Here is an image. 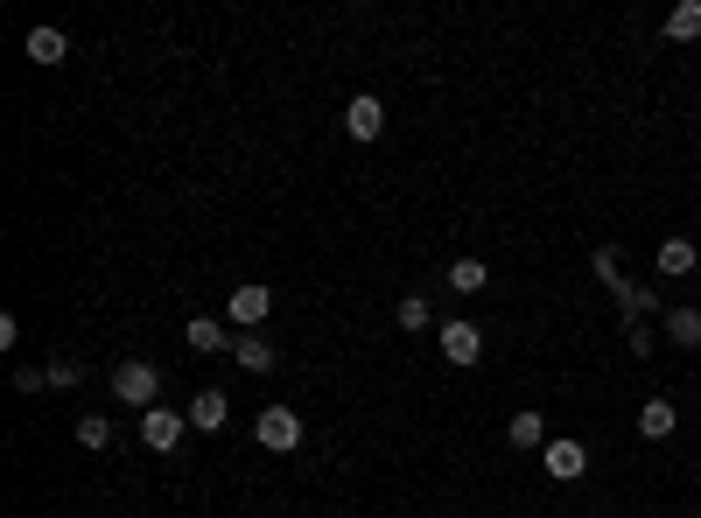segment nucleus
Instances as JSON below:
<instances>
[{
  "mask_svg": "<svg viewBox=\"0 0 701 518\" xmlns=\"http://www.w3.org/2000/svg\"><path fill=\"white\" fill-rule=\"evenodd\" d=\"M673 428H680L673 399H646V407H638V434H646V441H667Z\"/></svg>",
  "mask_w": 701,
  "mask_h": 518,
  "instance_id": "1a4fd4ad",
  "label": "nucleus"
},
{
  "mask_svg": "<svg viewBox=\"0 0 701 518\" xmlns=\"http://www.w3.org/2000/svg\"><path fill=\"white\" fill-rule=\"evenodd\" d=\"M232 357L245 364V372H274V343L267 337H232Z\"/></svg>",
  "mask_w": 701,
  "mask_h": 518,
  "instance_id": "f8f14e48",
  "label": "nucleus"
},
{
  "mask_svg": "<svg viewBox=\"0 0 701 518\" xmlns=\"http://www.w3.org/2000/svg\"><path fill=\"white\" fill-rule=\"evenodd\" d=\"M224 420H232V399H224L218 386H211V393H197V399H189V428H204V434H218V428H224Z\"/></svg>",
  "mask_w": 701,
  "mask_h": 518,
  "instance_id": "6e6552de",
  "label": "nucleus"
},
{
  "mask_svg": "<svg viewBox=\"0 0 701 518\" xmlns=\"http://www.w3.org/2000/svg\"><path fill=\"white\" fill-rule=\"evenodd\" d=\"M78 441H85V449H112V428H106L99 414H85V420H78Z\"/></svg>",
  "mask_w": 701,
  "mask_h": 518,
  "instance_id": "6ab92c4d",
  "label": "nucleus"
},
{
  "mask_svg": "<svg viewBox=\"0 0 701 518\" xmlns=\"http://www.w3.org/2000/svg\"><path fill=\"white\" fill-rule=\"evenodd\" d=\"M344 133L351 141H379V133H386V106H379L372 91H358V99L344 106Z\"/></svg>",
  "mask_w": 701,
  "mask_h": 518,
  "instance_id": "39448f33",
  "label": "nucleus"
},
{
  "mask_svg": "<svg viewBox=\"0 0 701 518\" xmlns=\"http://www.w3.org/2000/svg\"><path fill=\"white\" fill-rule=\"evenodd\" d=\"M112 393H120L127 407H141V414H147V407H162V399H155V393H162V372H155L147 357H127L120 372H112Z\"/></svg>",
  "mask_w": 701,
  "mask_h": 518,
  "instance_id": "f03ea898",
  "label": "nucleus"
},
{
  "mask_svg": "<svg viewBox=\"0 0 701 518\" xmlns=\"http://www.w3.org/2000/svg\"><path fill=\"white\" fill-rule=\"evenodd\" d=\"M435 337H442V357H449V364H478V357H484V330H478V322H470V316L442 322V330H435Z\"/></svg>",
  "mask_w": 701,
  "mask_h": 518,
  "instance_id": "7ed1b4c3",
  "label": "nucleus"
},
{
  "mask_svg": "<svg viewBox=\"0 0 701 518\" xmlns=\"http://www.w3.org/2000/svg\"><path fill=\"white\" fill-rule=\"evenodd\" d=\"M64 29H29V56H35V64H43V70H56V64H64Z\"/></svg>",
  "mask_w": 701,
  "mask_h": 518,
  "instance_id": "9d476101",
  "label": "nucleus"
},
{
  "mask_svg": "<svg viewBox=\"0 0 701 518\" xmlns=\"http://www.w3.org/2000/svg\"><path fill=\"white\" fill-rule=\"evenodd\" d=\"M449 287H457V295H484V287H491L484 260H457V266H449Z\"/></svg>",
  "mask_w": 701,
  "mask_h": 518,
  "instance_id": "ddd939ff",
  "label": "nucleus"
},
{
  "mask_svg": "<svg viewBox=\"0 0 701 518\" xmlns=\"http://www.w3.org/2000/svg\"><path fill=\"white\" fill-rule=\"evenodd\" d=\"M667 337L680 343V351H694V343H701V309H673L667 316Z\"/></svg>",
  "mask_w": 701,
  "mask_h": 518,
  "instance_id": "2eb2a0df",
  "label": "nucleus"
},
{
  "mask_svg": "<svg viewBox=\"0 0 701 518\" xmlns=\"http://www.w3.org/2000/svg\"><path fill=\"white\" fill-rule=\"evenodd\" d=\"M582 470H590V449H582V441H547V476H555V484H576Z\"/></svg>",
  "mask_w": 701,
  "mask_h": 518,
  "instance_id": "0eeeda50",
  "label": "nucleus"
},
{
  "mask_svg": "<svg viewBox=\"0 0 701 518\" xmlns=\"http://www.w3.org/2000/svg\"><path fill=\"white\" fill-rule=\"evenodd\" d=\"M393 322H401V330H428V301H421V295H407L401 309H393Z\"/></svg>",
  "mask_w": 701,
  "mask_h": 518,
  "instance_id": "a211bd4d",
  "label": "nucleus"
},
{
  "mask_svg": "<svg viewBox=\"0 0 701 518\" xmlns=\"http://www.w3.org/2000/svg\"><path fill=\"white\" fill-rule=\"evenodd\" d=\"M659 274H694V245L667 239V245H659Z\"/></svg>",
  "mask_w": 701,
  "mask_h": 518,
  "instance_id": "f3484780",
  "label": "nucleus"
},
{
  "mask_svg": "<svg viewBox=\"0 0 701 518\" xmlns=\"http://www.w3.org/2000/svg\"><path fill=\"white\" fill-rule=\"evenodd\" d=\"M667 35H673V43H694V35H701V0H680V8L667 14Z\"/></svg>",
  "mask_w": 701,
  "mask_h": 518,
  "instance_id": "4468645a",
  "label": "nucleus"
},
{
  "mask_svg": "<svg viewBox=\"0 0 701 518\" xmlns=\"http://www.w3.org/2000/svg\"><path fill=\"white\" fill-rule=\"evenodd\" d=\"M253 441H260L267 455H295V449H302V414H295V407H260Z\"/></svg>",
  "mask_w": 701,
  "mask_h": 518,
  "instance_id": "f257e3e1",
  "label": "nucleus"
},
{
  "mask_svg": "<svg viewBox=\"0 0 701 518\" xmlns=\"http://www.w3.org/2000/svg\"><path fill=\"white\" fill-rule=\"evenodd\" d=\"M183 428H189V414H176V407H147V414H141V441H147L155 455H168V449H176V441H183Z\"/></svg>",
  "mask_w": 701,
  "mask_h": 518,
  "instance_id": "20e7f679",
  "label": "nucleus"
},
{
  "mask_svg": "<svg viewBox=\"0 0 701 518\" xmlns=\"http://www.w3.org/2000/svg\"><path fill=\"white\" fill-rule=\"evenodd\" d=\"M183 343H189V351H232V337H224V330H218L211 316H189V330H183Z\"/></svg>",
  "mask_w": 701,
  "mask_h": 518,
  "instance_id": "9b49d317",
  "label": "nucleus"
},
{
  "mask_svg": "<svg viewBox=\"0 0 701 518\" xmlns=\"http://www.w3.org/2000/svg\"><path fill=\"white\" fill-rule=\"evenodd\" d=\"M505 434H513V449H540V441H547V420H540V414H513V428H505Z\"/></svg>",
  "mask_w": 701,
  "mask_h": 518,
  "instance_id": "dca6fc26",
  "label": "nucleus"
},
{
  "mask_svg": "<svg viewBox=\"0 0 701 518\" xmlns=\"http://www.w3.org/2000/svg\"><path fill=\"white\" fill-rule=\"evenodd\" d=\"M267 309H274V287L267 280H245V287H232V322H267Z\"/></svg>",
  "mask_w": 701,
  "mask_h": 518,
  "instance_id": "423d86ee",
  "label": "nucleus"
}]
</instances>
